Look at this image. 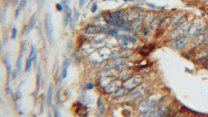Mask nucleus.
I'll list each match as a JSON object with an SVG mask.
<instances>
[{"mask_svg":"<svg viewBox=\"0 0 208 117\" xmlns=\"http://www.w3.org/2000/svg\"><path fill=\"white\" fill-rule=\"evenodd\" d=\"M35 14L34 15H33L32 17H31V18L30 19V20L29 23V26H28V32H30L31 30H32L33 28H34L35 25V22L36 21L35 20Z\"/></svg>","mask_w":208,"mask_h":117,"instance_id":"nucleus-6","label":"nucleus"},{"mask_svg":"<svg viewBox=\"0 0 208 117\" xmlns=\"http://www.w3.org/2000/svg\"><path fill=\"white\" fill-rule=\"evenodd\" d=\"M129 81L131 82V83L129 82V85H128L127 88H129V90L134 88L139 84L141 82L140 79L138 77H136L133 79H132L129 80Z\"/></svg>","mask_w":208,"mask_h":117,"instance_id":"nucleus-5","label":"nucleus"},{"mask_svg":"<svg viewBox=\"0 0 208 117\" xmlns=\"http://www.w3.org/2000/svg\"><path fill=\"white\" fill-rule=\"evenodd\" d=\"M97 4L96 3H94L93 4H92V5L91 6V12L92 13H95L97 11Z\"/></svg>","mask_w":208,"mask_h":117,"instance_id":"nucleus-12","label":"nucleus"},{"mask_svg":"<svg viewBox=\"0 0 208 117\" xmlns=\"http://www.w3.org/2000/svg\"><path fill=\"white\" fill-rule=\"evenodd\" d=\"M86 2V0H80V6H83L84 4Z\"/></svg>","mask_w":208,"mask_h":117,"instance_id":"nucleus-22","label":"nucleus"},{"mask_svg":"<svg viewBox=\"0 0 208 117\" xmlns=\"http://www.w3.org/2000/svg\"><path fill=\"white\" fill-rule=\"evenodd\" d=\"M109 33L111 35H115V34H117V31L114 29H111L109 31Z\"/></svg>","mask_w":208,"mask_h":117,"instance_id":"nucleus-21","label":"nucleus"},{"mask_svg":"<svg viewBox=\"0 0 208 117\" xmlns=\"http://www.w3.org/2000/svg\"><path fill=\"white\" fill-rule=\"evenodd\" d=\"M18 1H19V0H12L13 5L14 6H16V5L17 4L18 2Z\"/></svg>","mask_w":208,"mask_h":117,"instance_id":"nucleus-23","label":"nucleus"},{"mask_svg":"<svg viewBox=\"0 0 208 117\" xmlns=\"http://www.w3.org/2000/svg\"><path fill=\"white\" fill-rule=\"evenodd\" d=\"M37 54H34V55H33V60L35 62V65H36V63H37Z\"/></svg>","mask_w":208,"mask_h":117,"instance_id":"nucleus-24","label":"nucleus"},{"mask_svg":"<svg viewBox=\"0 0 208 117\" xmlns=\"http://www.w3.org/2000/svg\"><path fill=\"white\" fill-rule=\"evenodd\" d=\"M136 42L137 39L131 35H122L118 37V42L119 44L124 48L132 49Z\"/></svg>","mask_w":208,"mask_h":117,"instance_id":"nucleus-1","label":"nucleus"},{"mask_svg":"<svg viewBox=\"0 0 208 117\" xmlns=\"http://www.w3.org/2000/svg\"><path fill=\"white\" fill-rule=\"evenodd\" d=\"M94 87V85L92 83H87L86 84V88L89 89V90H91V89H92Z\"/></svg>","mask_w":208,"mask_h":117,"instance_id":"nucleus-17","label":"nucleus"},{"mask_svg":"<svg viewBox=\"0 0 208 117\" xmlns=\"http://www.w3.org/2000/svg\"><path fill=\"white\" fill-rule=\"evenodd\" d=\"M67 75V68H65L62 72V77L64 78H65Z\"/></svg>","mask_w":208,"mask_h":117,"instance_id":"nucleus-18","label":"nucleus"},{"mask_svg":"<svg viewBox=\"0 0 208 117\" xmlns=\"http://www.w3.org/2000/svg\"><path fill=\"white\" fill-rule=\"evenodd\" d=\"M188 42V38L186 36L183 37L177 40L175 42L171 44V46L173 49L180 50L185 46Z\"/></svg>","mask_w":208,"mask_h":117,"instance_id":"nucleus-3","label":"nucleus"},{"mask_svg":"<svg viewBox=\"0 0 208 117\" xmlns=\"http://www.w3.org/2000/svg\"><path fill=\"white\" fill-rule=\"evenodd\" d=\"M205 39V37L204 36V35H201V36H200L199 37L197 38L196 39H195L194 42H193V44L195 45V46H197L199 44H201L203 42V41L204 40V39Z\"/></svg>","mask_w":208,"mask_h":117,"instance_id":"nucleus-8","label":"nucleus"},{"mask_svg":"<svg viewBox=\"0 0 208 117\" xmlns=\"http://www.w3.org/2000/svg\"><path fill=\"white\" fill-rule=\"evenodd\" d=\"M17 34V30L16 28H14L13 29V33H12V38L16 39Z\"/></svg>","mask_w":208,"mask_h":117,"instance_id":"nucleus-14","label":"nucleus"},{"mask_svg":"<svg viewBox=\"0 0 208 117\" xmlns=\"http://www.w3.org/2000/svg\"><path fill=\"white\" fill-rule=\"evenodd\" d=\"M40 77L38 75H37V94L38 92V90H39L40 88Z\"/></svg>","mask_w":208,"mask_h":117,"instance_id":"nucleus-16","label":"nucleus"},{"mask_svg":"<svg viewBox=\"0 0 208 117\" xmlns=\"http://www.w3.org/2000/svg\"><path fill=\"white\" fill-rule=\"evenodd\" d=\"M22 53H21V54L20 55V56H19L18 59V60H17V67H18V70L19 71L20 70V69H21V58H22Z\"/></svg>","mask_w":208,"mask_h":117,"instance_id":"nucleus-10","label":"nucleus"},{"mask_svg":"<svg viewBox=\"0 0 208 117\" xmlns=\"http://www.w3.org/2000/svg\"><path fill=\"white\" fill-rule=\"evenodd\" d=\"M21 8L19 6V7H18V8H17V9L16 10V13H15V19H17L18 18V17L19 15H20V11H21Z\"/></svg>","mask_w":208,"mask_h":117,"instance_id":"nucleus-13","label":"nucleus"},{"mask_svg":"<svg viewBox=\"0 0 208 117\" xmlns=\"http://www.w3.org/2000/svg\"><path fill=\"white\" fill-rule=\"evenodd\" d=\"M56 8L57 9V11H63L64 8L62 5L60 3H57L56 4Z\"/></svg>","mask_w":208,"mask_h":117,"instance_id":"nucleus-15","label":"nucleus"},{"mask_svg":"<svg viewBox=\"0 0 208 117\" xmlns=\"http://www.w3.org/2000/svg\"><path fill=\"white\" fill-rule=\"evenodd\" d=\"M45 28L47 32L48 40H49L50 41H51V42H53V28L52 24V21H51V17L49 15H47L45 19Z\"/></svg>","mask_w":208,"mask_h":117,"instance_id":"nucleus-4","label":"nucleus"},{"mask_svg":"<svg viewBox=\"0 0 208 117\" xmlns=\"http://www.w3.org/2000/svg\"><path fill=\"white\" fill-rule=\"evenodd\" d=\"M53 90H54V85L52 83L50 86L49 90H48V100L49 101V103L50 104H51V102H52Z\"/></svg>","mask_w":208,"mask_h":117,"instance_id":"nucleus-7","label":"nucleus"},{"mask_svg":"<svg viewBox=\"0 0 208 117\" xmlns=\"http://www.w3.org/2000/svg\"><path fill=\"white\" fill-rule=\"evenodd\" d=\"M44 0H38V5H39V7L41 6V8H42V6L43 5V4H44Z\"/></svg>","mask_w":208,"mask_h":117,"instance_id":"nucleus-20","label":"nucleus"},{"mask_svg":"<svg viewBox=\"0 0 208 117\" xmlns=\"http://www.w3.org/2000/svg\"><path fill=\"white\" fill-rule=\"evenodd\" d=\"M5 1H6V2H9V1H10V0H4Z\"/></svg>","mask_w":208,"mask_h":117,"instance_id":"nucleus-25","label":"nucleus"},{"mask_svg":"<svg viewBox=\"0 0 208 117\" xmlns=\"http://www.w3.org/2000/svg\"><path fill=\"white\" fill-rule=\"evenodd\" d=\"M27 0H20V7L21 8L24 9L27 5Z\"/></svg>","mask_w":208,"mask_h":117,"instance_id":"nucleus-11","label":"nucleus"},{"mask_svg":"<svg viewBox=\"0 0 208 117\" xmlns=\"http://www.w3.org/2000/svg\"><path fill=\"white\" fill-rule=\"evenodd\" d=\"M34 47H33V46H31V53H30V56L29 57V58H31V57L32 56V55H33V54H34Z\"/></svg>","mask_w":208,"mask_h":117,"instance_id":"nucleus-19","label":"nucleus"},{"mask_svg":"<svg viewBox=\"0 0 208 117\" xmlns=\"http://www.w3.org/2000/svg\"><path fill=\"white\" fill-rule=\"evenodd\" d=\"M206 30L205 28L203 27L199 23H194L189 26L188 29V34L191 36L197 35L199 33H202Z\"/></svg>","mask_w":208,"mask_h":117,"instance_id":"nucleus-2","label":"nucleus"},{"mask_svg":"<svg viewBox=\"0 0 208 117\" xmlns=\"http://www.w3.org/2000/svg\"><path fill=\"white\" fill-rule=\"evenodd\" d=\"M32 66V60L31 58H28V60H27L26 62V64H25V70L28 71H29L31 67Z\"/></svg>","mask_w":208,"mask_h":117,"instance_id":"nucleus-9","label":"nucleus"}]
</instances>
